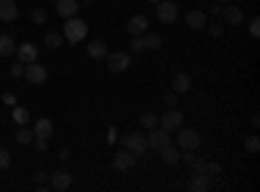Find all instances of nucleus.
Wrapping results in <instances>:
<instances>
[{
    "label": "nucleus",
    "instance_id": "1",
    "mask_svg": "<svg viewBox=\"0 0 260 192\" xmlns=\"http://www.w3.org/2000/svg\"><path fill=\"white\" fill-rule=\"evenodd\" d=\"M89 34V24L83 18L73 16V18H65V26H62V39H68L71 45H78L81 39H86Z\"/></svg>",
    "mask_w": 260,
    "mask_h": 192
},
{
    "label": "nucleus",
    "instance_id": "2",
    "mask_svg": "<svg viewBox=\"0 0 260 192\" xmlns=\"http://www.w3.org/2000/svg\"><path fill=\"white\" fill-rule=\"evenodd\" d=\"M180 135H177V148L180 151H198L201 148V135L198 130H192V127H180Z\"/></svg>",
    "mask_w": 260,
    "mask_h": 192
},
{
    "label": "nucleus",
    "instance_id": "3",
    "mask_svg": "<svg viewBox=\"0 0 260 192\" xmlns=\"http://www.w3.org/2000/svg\"><path fill=\"white\" fill-rule=\"evenodd\" d=\"M177 16H180V11H177L175 0H159L156 3V18L161 21V24H175Z\"/></svg>",
    "mask_w": 260,
    "mask_h": 192
},
{
    "label": "nucleus",
    "instance_id": "4",
    "mask_svg": "<svg viewBox=\"0 0 260 192\" xmlns=\"http://www.w3.org/2000/svg\"><path fill=\"white\" fill-rule=\"evenodd\" d=\"M146 145L151 148V151H161V148H167V145H172V138H169V133L167 130H161V127L156 125L154 130H151L148 135H146Z\"/></svg>",
    "mask_w": 260,
    "mask_h": 192
},
{
    "label": "nucleus",
    "instance_id": "5",
    "mask_svg": "<svg viewBox=\"0 0 260 192\" xmlns=\"http://www.w3.org/2000/svg\"><path fill=\"white\" fill-rule=\"evenodd\" d=\"M159 127H161V130H167V133L180 130V127H182V112H177L175 106H169V112H164L159 117Z\"/></svg>",
    "mask_w": 260,
    "mask_h": 192
},
{
    "label": "nucleus",
    "instance_id": "6",
    "mask_svg": "<svg viewBox=\"0 0 260 192\" xmlns=\"http://www.w3.org/2000/svg\"><path fill=\"white\" fill-rule=\"evenodd\" d=\"M107 68H110L112 73H122L130 68V55L127 52H107Z\"/></svg>",
    "mask_w": 260,
    "mask_h": 192
},
{
    "label": "nucleus",
    "instance_id": "7",
    "mask_svg": "<svg viewBox=\"0 0 260 192\" xmlns=\"http://www.w3.org/2000/svg\"><path fill=\"white\" fill-rule=\"evenodd\" d=\"M122 148L133 151L136 156H138V153H146V151H148V145H146V135H143V133H127V135L122 138Z\"/></svg>",
    "mask_w": 260,
    "mask_h": 192
},
{
    "label": "nucleus",
    "instance_id": "8",
    "mask_svg": "<svg viewBox=\"0 0 260 192\" xmlns=\"http://www.w3.org/2000/svg\"><path fill=\"white\" fill-rule=\"evenodd\" d=\"M219 16H224V24H226V26H240L242 21H245L242 8H240V6H232V3L221 6V13H219Z\"/></svg>",
    "mask_w": 260,
    "mask_h": 192
},
{
    "label": "nucleus",
    "instance_id": "9",
    "mask_svg": "<svg viewBox=\"0 0 260 192\" xmlns=\"http://www.w3.org/2000/svg\"><path fill=\"white\" fill-rule=\"evenodd\" d=\"M24 78H26L29 83H34V86H39V83H45V81H47V68H45V65H39V62L34 60V62H29V65H26Z\"/></svg>",
    "mask_w": 260,
    "mask_h": 192
},
{
    "label": "nucleus",
    "instance_id": "10",
    "mask_svg": "<svg viewBox=\"0 0 260 192\" xmlns=\"http://www.w3.org/2000/svg\"><path fill=\"white\" fill-rule=\"evenodd\" d=\"M71 184H73V174H71V172H65V169H57V172L50 177V187L57 189V192L71 189Z\"/></svg>",
    "mask_w": 260,
    "mask_h": 192
},
{
    "label": "nucleus",
    "instance_id": "11",
    "mask_svg": "<svg viewBox=\"0 0 260 192\" xmlns=\"http://www.w3.org/2000/svg\"><path fill=\"white\" fill-rule=\"evenodd\" d=\"M136 153L133 151H127V148H122L120 153H115V159H112V166L115 169H120V172H127V169H133L136 166Z\"/></svg>",
    "mask_w": 260,
    "mask_h": 192
},
{
    "label": "nucleus",
    "instance_id": "12",
    "mask_svg": "<svg viewBox=\"0 0 260 192\" xmlns=\"http://www.w3.org/2000/svg\"><path fill=\"white\" fill-rule=\"evenodd\" d=\"M185 24H187L190 29H195V31H203L206 24H208V13L201 11V8H195V11H190V13L185 16Z\"/></svg>",
    "mask_w": 260,
    "mask_h": 192
},
{
    "label": "nucleus",
    "instance_id": "13",
    "mask_svg": "<svg viewBox=\"0 0 260 192\" xmlns=\"http://www.w3.org/2000/svg\"><path fill=\"white\" fill-rule=\"evenodd\" d=\"M127 31L133 34V36H143V34L148 31V18H146L143 13H136L133 18L127 21Z\"/></svg>",
    "mask_w": 260,
    "mask_h": 192
},
{
    "label": "nucleus",
    "instance_id": "14",
    "mask_svg": "<svg viewBox=\"0 0 260 192\" xmlns=\"http://www.w3.org/2000/svg\"><path fill=\"white\" fill-rule=\"evenodd\" d=\"M16 57L24 62V65H29V62H34V60L39 57V50L31 45V42H24L21 47H16Z\"/></svg>",
    "mask_w": 260,
    "mask_h": 192
},
{
    "label": "nucleus",
    "instance_id": "15",
    "mask_svg": "<svg viewBox=\"0 0 260 192\" xmlns=\"http://www.w3.org/2000/svg\"><path fill=\"white\" fill-rule=\"evenodd\" d=\"M190 86H192V78H190L187 73H177L175 78H172V91H175L177 96H180V94H187Z\"/></svg>",
    "mask_w": 260,
    "mask_h": 192
},
{
    "label": "nucleus",
    "instance_id": "16",
    "mask_svg": "<svg viewBox=\"0 0 260 192\" xmlns=\"http://www.w3.org/2000/svg\"><path fill=\"white\" fill-rule=\"evenodd\" d=\"M55 3H57V16L62 18L78 16V0H55Z\"/></svg>",
    "mask_w": 260,
    "mask_h": 192
},
{
    "label": "nucleus",
    "instance_id": "17",
    "mask_svg": "<svg viewBox=\"0 0 260 192\" xmlns=\"http://www.w3.org/2000/svg\"><path fill=\"white\" fill-rule=\"evenodd\" d=\"M18 18V8H16V0H0V21H16Z\"/></svg>",
    "mask_w": 260,
    "mask_h": 192
},
{
    "label": "nucleus",
    "instance_id": "18",
    "mask_svg": "<svg viewBox=\"0 0 260 192\" xmlns=\"http://www.w3.org/2000/svg\"><path fill=\"white\" fill-rule=\"evenodd\" d=\"M34 135H37V138H47V140H50V135H52V122H50L47 117L37 120V125H34Z\"/></svg>",
    "mask_w": 260,
    "mask_h": 192
},
{
    "label": "nucleus",
    "instance_id": "19",
    "mask_svg": "<svg viewBox=\"0 0 260 192\" xmlns=\"http://www.w3.org/2000/svg\"><path fill=\"white\" fill-rule=\"evenodd\" d=\"M16 52V42L8 34H0V57H11Z\"/></svg>",
    "mask_w": 260,
    "mask_h": 192
},
{
    "label": "nucleus",
    "instance_id": "20",
    "mask_svg": "<svg viewBox=\"0 0 260 192\" xmlns=\"http://www.w3.org/2000/svg\"><path fill=\"white\" fill-rule=\"evenodd\" d=\"M89 57H94V60H104L107 57V45L102 39H96V42L89 45Z\"/></svg>",
    "mask_w": 260,
    "mask_h": 192
},
{
    "label": "nucleus",
    "instance_id": "21",
    "mask_svg": "<svg viewBox=\"0 0 260 192\" xmlns=\"http://www.w3.org/2000/svg\"><path fill=\"white\" fill-rule=\"evenodd\" d=\"M161 161L164 164H177L180 161V148H175V145H167V148H161Z\"/></svg>",
    "mask_w": 260,
    "mask_h": 192
},
{
    "label": "nucleus",
    "instance_id": "22",
    "mask_svg": "<svg viewBox=\"0 0 260 192\" xmlns=\"http://www.w3.org/2000/svg\"><path fill=\"white\" fill-rule=\"evenodd\" d=\"M190 189H192V192H206V189H211L208 174H195V179L190 182Z\"/></svg>",
    "mask_w": 260,
    "mask_h": 192
},
{
    "label": "nucleus",
    "instance_id": "23",
    "mask_svg": "<svg viewBox=\"0 0 260 192\" xmlns=\"http://www.w3.org/2000/svg\"><path fill=\"white\" fill-rule=\"evenodd\" d=\"M141 39H143V47H146V50H159V47H161V36L154 34V31H146Z\"/></svg>",
    "mask_w": 260,
    "mask_h": 192
},
{
    "label": "nucleus",
    "instance_id": "24",
    "mask_svg": "<svg viewBox=\"0 0 260 192\" xmlns=\"http://www.w3.org/2000/svg\"><path fill=\"white\" fill-rule=\"evenodd\" d=\"M45 45H47L50 50H60V47H62V34H60V31H47V34H45Z\"/></svg>",
    "mask_w": 260,
    "mask_h": 192
},
{
    "label": "nucleus",
    "instance_id": "25",
    "mask_svg": "<svg viewBox=\"0 0 260 192\" xmlns=\"http://www.w3.org/2000/svg\"><path fill=\"white\" fill-rule=\"evenodd\" d=\"M156 125H159V114H156V112H146V114H141V127H146V130H154Z\"/></svg>",
    "mask_w": 260,
    "mask_h": 192
},
{
    "label": "nucleus",
    "instance_id": "26",
    "mask_svg": "<svg viewBox=\"0 0 260 192\" xmlns=\"http://www.w3.org/2000/svg\"><path fill=\"white\" fill-rule=\"evenodd\" d=\"M31 140H34V130H29V127L21 125V130L16 133V143H21V145H29Z\"/></svg>",
    "mask_w": 260,
    "mask_h": 192
},
{
    "label": "nucleus",
    "instance_id": "27",
    "mask_svg": "<svg viewBox=\"0 0 260 192\" xmlns=\"http://www.w3.org/2000/svg\"><path fill=\"white\" fill-rule=\"evenodd\" d=\"M245 151H247L250 156H257V153H260V140H257V135H247V138H245Z\"/></svg>",
    "mask_w": 260,
    "mask_h": 192
},
{
    "label": "nucleus",
    "instance_id": "28",
    "mask_svg": "<svg viewBox=\"0 0 260 192\" xmlns=\"http://www.w3.org/2000/svg\"><path fill=\"white\" fill-rule=\"evenodd\" d=\"M13 120H16L18 125H26V122H29V112L24 109V106H13Z\"/></svg>",
    "mask_w": 260,
    "mask_h": 192
},
{
    "label": "nucleus",
    "instance_id": "29",
    "mask_svg": "<svg viewBox=\"0 0 260 192\" xmlns=\"http://www.w3.org/2000/svg\"><path fill=\"white\" fill-rule=\"evenodd\" d=\"M29 18L34 21V24H45V21H47V11L45 8H31Z\"/></svg>",
    "mask_w": 260,
    "mask_h": 192
},
{
    "label": "nucleus",
    "instance_id": "30",
    "mask_svg": "<svg viewBox=\"0 0 260 192\" xmlns=\"http://www.w3.org/2000/svg\"><path fill=\"white\" fill-rule=\"evenodd\" d=\"M190 172H192V177H195V174H208V172H206V161H203V159H195V161L190 164Z\"/></svg>",
    "mask_w": 260,
    "mask_h": 192
},
{
    "label": "nucleus",
    "instance_id": "31",
    "mask_svg": "<svg viewBox=\"0 0 260 192\" xmlns=\"http://www.w3.org/2000/svg\"><path fill=\"white\" fill-rule=\"evenodd\" d=\"M24 70H26V65L21 60H16V65L11 68V78H24Z\"/></svg>",
    "mask_w": 260,
    "mask_h": 192
},
{
    "label": "nucleus",
    "instance_id": "32",
    "mask_svg": "<svg viewBox=\"0 0 260 192\" xmlns=\"http://www.w3.org/2000/svg\"><path fill=\"white\" fill-rule=\"evenodd\" d=\"M206 29H208L211 36H221V34H224V26L219 24V21H213V24H206Z\"/></svg>",
    "mask_w": 260,
    "mask_h": 192
},
{
    "label": "nucleus",
    "instance_id": "33",
    "mask_svg": "<svg viewBox=\"0 0 260 192\" xmlns=\"http://www.w3.org/2000/svg\"><path fill=\"white\" fill-rule=\"evenodd\" d=\"M8 166H11V153L6 148H0V169H8Z\"/></svg>",
    "mask_w": 260,
    "mask_h": 192
},
{
    "label": "nucleus",
    "instance_id": "34",
    "mask_svg": "<svg viewBox=\"0 0 260 192\" xmlns=\"http://www.w3.org/2000/svg\"><path fill=\"white\" fill-rule=\"evenodd\" d=\"M130 50L133 52H143L146 47H143V39L141 36H133V42H130Z\"/></svg>",
    "mask_w": 260,
    "mask_h": 192
},
{
    "label": "nucleus",
    "instance_id": "35",
    "mask_svg": "<svg viewBox=\"0 0 260 192\" xmlns=\"http://www.w3.org/2000/svg\"><path fill=\"white\" fill-rule=\"evenodd\" d=\"M195 159H198V156H195L192 151H180V161H185L187 166H190V164H192Z\"/></svg>",
    "mask_w": 260,
    "mask_h": 192
},
{
    "label": "nucleus",
    "instance_id": "36",
    "mask_svg": "<svg viewBox=\"0 0 260 192\" xmlns=\"http://www.w3.org/2000/svg\"><path fill=\"white\" fill-rule=\"evenodd\" d=\"M34 145H37L39 153H45V151H47V138H37V135H34Z\"/></svg>",
    "mask_w": 260,
    "mask_h": 192
},
{
    "label": "nucleus",
    "instance_id": "37",
    "mask_svg": "<svg viewBox=\"0 0 260 192\" xmlns=\"http://www.w3.org/2000/svg\"><path fill=\"white\" fill-rule=\"evenodd\" d=\"M250 34H252L255 39L260 36V18H252V21H250Z\"/></svg>",
    "mask_w": 260,
    "mask_h": 192
},
{
    "label": "nucleus",
    "instance_id": "38",
    "mask_svg": "<svg viewBox=\"0 0 260 192\" xmlns=\"http://www.w3.org/2000/svg\"><path fill=\"white\" fill-rule=\"evenodd\" d=\"M206 172L208 174H221V166L219 164H206Z\"/></svg>",
    "mask_w": 260,
    "mask_h": 192
},
{
    "label": "nucleus",
    "instance_id": "39",
    "mask_svg": "<svg viewBox=\"0 0 260 192\" xmlns=\"http://www.w3.org/2000/svg\"><path fill=\"white\" fill-rule=\"evenodd\" d=\"M164 104L167 106H177V94H167L164 96Z\"/></svg>",
    "mask_w": 260,
    "mask_h": 192
},
{
    "label": "nucleus",
    "instance_id": "40",
    "mask_svg": "<svg viewBox=\"0 0 260 192\" xmlns=\"http://www.w3.org/2000/svg\"><path fill=\"white\" fill-rule=\"evenodd\" d=\"M221 13V3H216L213 8H211V16H219Z\"/></svg>",
    "mask_w": 260,
    "mask_h": 192
},
{
    "label": "nucleus",
    "instance_id": "41",
    "mask_svg": "<svg viewBox=\"0 0 260 192\" xmlns=\"http://www.w3.org/2000/svg\"><path fill=\"white\" fill-rule=\"evenodd\" d=\"M216 3H221V6H226V3H232V0H216Z\"/></svg>",
    "mask_w": 260,
    "mask_h": 192
},
{
    "label": "nucleus",
    "instance_id": "42",
    "mask_svg": "<svg viewBox=\"0 0 260 192\" xmlns=\"http://www.w3.org/2000/svg\"><path fill=\"white\" fill-rule=\"evenodd\" d=\"M148 3H154V6H156V3H159V0H148Z\"/></svg>",
    "mask_w": 260,
    "mask_h": 192
},
{
    "label": "nucleus",
    "instance_id": "43",
    "mask_svg": "<svg viewBox=\"0 0 260 192\" xmlns=\"http://www.w3.org/2000/svg\"><path fill=\"white\" fill-rule=\"evenodd\" d=\"M52 3H55V0H52Z\"/></svg>",
    "mask_w": 260,
    "mask_h": 192
}]
</instances>
